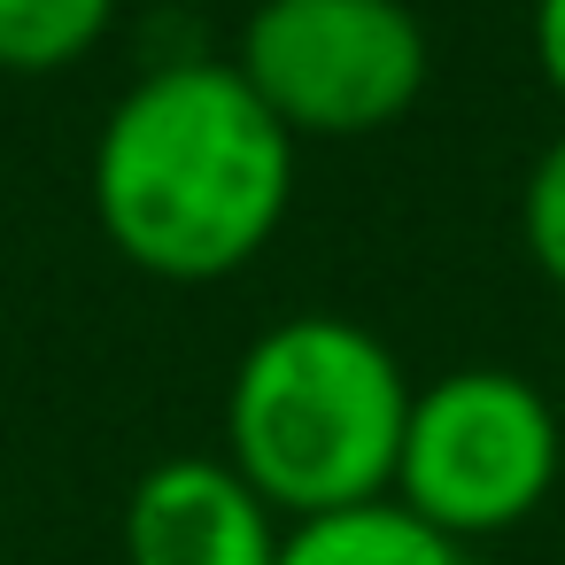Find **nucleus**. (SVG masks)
Returning a JSON list of instances; mask_svg holds the SVG:
<instances>
[{
  "mask_svg": "<svg viewBox=\"0 0 565 565\" xmlns=\"http://www.w3.org/2000/svg\"><path fill=\"white\" fill-rule=\"evenodd\" d=\"M102 241L171 287L256 264L295 202V140L217 55L156 63L117 94L86 163Z\"/></svg>",
  "mask_w": 565,
  "mask_h": 565,
  "instance_id": "nucleus-1",
  "label": "nucleus"
},
{
  "mask_svg": "<svg viewBox=\"0 0 565 565\" xmlns=\"http://www.w3.org/2000/svg\"><path fill=\"white\" fill-rule=\"evenodd\" d=\"M403 418H411V380L372 326L326 310L279 318L233 364L225 465L287 526L356 511L395 488Z\"/></svg>",
  "mask_w": 565,
  "mask_h": 565,
  "instance_id": "nucleus-2",
  "label": "nucleus"
},
{
  "mask_svg": "<svg viewBox=\"0 0 565 565\" xmlns=\"http://www.w3.org/2000/svg\"><path fill=\"white\" fill-rule=\"evenodd\" d=\"M557 465H565L557 403L519 372L465 364V372L411 387L387 495L465 550V542H488L534 519L557 488Z\"/></svg>",
  "mask_w": 565,
  "mask_h": 565,
  "instance_id": "nucleus-3",
  "label": "nucleus"
},
{
  "mask_svg": "<svg viewBox=\"0 0 565 565\" xmlns=\"http://www.w3.org/2000/svg\"><path fill=\"white\" fill-rule=\"evenodd\" d=\"M233 71L287 140H364L418 109L434 47L403 0H256Z\"/></svg>",
  "mask_w": 565,
  "mask_h": 565,
  "instance_id": "nucleus-4",
  "label": "nucleus"
},
{
  "mask_svg": "<svg viewBox=\"0 0 565 565\" xmlns=\"http://www.w3.org/2000/svg\"><path fill=\"white\" fill-rule=\"evenodd\" d=\"M287 519L225 457H163L132 480L117 550L125 565H279Z\"/></svg>",
  "mask_w": 565,
  "mask_h": 565,
  "instance_id": "nucleus-5",
  "label": "nucleus"
},
{
  "mask_svg": "<svg viewBox=\"0 0 565 565\" xmlns=\"http://www.w3.org/2000/svg\"><path fill=\"white\" fill-rule=\"evenodd\" d=\"M279 565H465V550L434 534L426 519H411L395 495H380L356 511L295 519L279 534Z\"/></svg>",
  "mask_w": 565,
  "mask_h": 565,
  "instance_id": "nucleus-6",
  "label": "nucleus"
},
{
  "mask_svg": "<svg viewBox=\"0 0 565 565\" xmlns=\"http://www.w3.org/2000/svg\"><path fill=\"white\" fill-rule=\"evenodd\" d=\"M125 0H0V71L55 78L78 71L109 32Z\"/></svg>",
  "mask_w": 565,
  "mask_h": 565,
  "instance_id": "nucleus-7",
  "label": "nucleus"
},
{
  "mask_svg": "<svg viewBox=\"0 0 565 565\" xmlns=\"http://www.w3.org/2000/svg\"><path fill=\"white\" fill-rule=\"evenodd\" d=\"M519 248L526 264L565 295V132L534 156V171L519 179Z\"/></svg>",
  "mask_w": 565,
  "mask_h": 565,
  "instance_id": "nucleus-8",
  "label": "nucleus"
},
{
  "mask_svg": "<svg viewBox=\"0 0 565 565\" xmlns=\"http://www.w3.org/2000/svg\"><path fill=\"white\" fill-rule=\"evenodd\" d=\"M526 40H534V71H542V86L565 102V0H534Z\"/></svg>",
  "mask_w": 565,
  "mask_h": 565,
  "instance_id": "nucleus-9",
  "label": "nucleus"
}]
</instances>
